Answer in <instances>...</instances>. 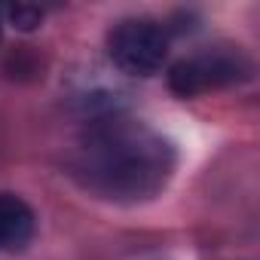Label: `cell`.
<instances>
[{"mask_svg": "<svg viewBox=\"0 0 260 260\" xmlns=\"http://www.w3.org/2000/svg\"><path fill=\"white\" fill-rule=\"evenodd\" d=\"M71 178L92 196L119 205L156 199L175 169V144L156 128L125 116L95 119L68 159Z\"/></svg>", "mask_w": 260, "mask_h": 260, "instance_id": "obj_1", "label": "cell"}, {"mask_svg": "<svg viewBox=\"0 0 260 260\" xmlns=\"http://www.w3.org/2000/svg\"><path fill=\"white\" fill-rule=\"evenodd\" d=\"M251 77V61L239 46H208L199 49L169 71V86L181 98H196L211 89H223Z\"/></svg>", "mask_w": 260, "mask_h": 260, "instance_id": "obj_2", "label": "cell"}, {"mask_svg": "<svg viewBox=\"0 0 260 260\" xmlns=\"http://www.w3.org/2000/svg\"><path fill=\"white\" fill-rule=\"evenodd\" d=\"M110 61L128 77H153L169 55V34L153 19H122L107 34Z\"/></svg>", "mask_w": 260, "mask_h": 260, "instance_id": "obj_3", "label": "cell"}, {"mask_svg": "<svg viewBox=\"0 0 260 260\" xmlns=\"http://www.w3.org/2000/svg\"><path fill=\"white\" fill-rule=\"evenodd\" d=\"M34 236V211L16 193H0V251L25 248Z\"/></svg>", "mask_w": 260, "mask_h": 260, "instance_id": "obj_4", "label": "cell"}, {"mask_svg": "<svg viewBox=\"0 0 260 260\" xmlns=\"http://www.w3.org/2000/svg\"><path fill=\"white\" fill-rule=\"evenodd\" d=\"M7 16H10L13 28H19V31H34L43 22V10L40 7H31V4H16V7L7 10Z\"/></svg>", "mask_w": 260, "mask_h": 260, "instance_id": "obj_5", "label": "cell"}, {"mask_svg": "<svg viewBox=\"0 0 260 260\" xmlns=\"http://www.w3.org/2000/svg\"><path fill=\"white\" fill-rule=\"evenodd\" d=\"M0 31H4V10H0Z\"/></svg>", "mask_w": 260, "mask_h": 260, "instance_id": "obj_6", "label": "cell"}]
</instances>
